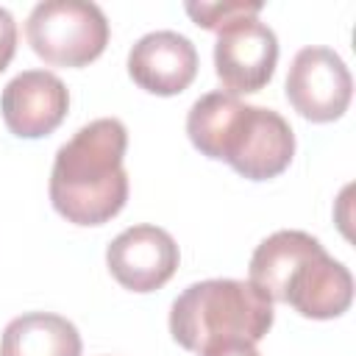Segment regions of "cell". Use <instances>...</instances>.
I'll return each mask as SVG.
<instances>
[{
	"mask_svg": "<svg viewBox=\"0 0 356 356\" xmlns=\"http://www.w3.org/2000/svg\"><path fill=\"white\" fill-rule=\"evenodd\" d=\"M186 134L203 156L225 161L248 181L281 175L295 156V134L278 111L248 106L222 89L192 103Z\"/></svg>",
	"mask_w": 356,
	"mask_h": 356,
	"instance_id": "cell-1",
	"label": "cell"
},
{
	"mask_svg": "<svg viewBox=\"0 0 356 356\" xmlns=\"http://www.w3.org/2000/svg\"><path fill=\"white\" fill-rule=\"evenodd\" d=\"M31 50L53 67H86L108 44V19L89 0H42L25 22Z\"/></svg>",
	"mask_w": 356,
	"mask_h": 356,
	"instance_id": "cell-4",
	"label": "cell"
},
{
	"mask_svg": "<svg viewBox=\"0 0 356 356\" xmlns=\"http://www.w3.org/2000/svg\"><path fill=\"white\" fill-rule=\"evenodd\" d=\"M273 300L250 281L209 278L189 284L170 306L172 339L200 353L217 339H248L259 342L273 328Z\"/></svg>",
	"mask_w": 356,
	"mask_h": 356,
	"instance_id": "cell-3",
	"label": "cell"
},
{
	"mask_svg": "<svg viewBox=\"0 0 356 356\" xmlns=\"http://www.w3.org/2000/svg\"><path fill=\"white\" fill-rule=\"evenodd\" d=\"M314 248H320V239L306 234V231H275L267 239L259 242V248L250 256L248 267V281L259 286L270 300H284V286L292 270L303 256H309Z\"/></svg>",
	"mask_w": 356,
	"mask_h": 356,
	"instance_id": "cell-12",
	"label": "cell"
},
{
	"mask_svg": "<svg viewBox=\"0 0 356 356\" xmlns=\"http://www.w3.org/2000/svg\"><path fill=\"white\" fill-rule=\"evenodd\" d=\"M353 300V275L350 270L325 253V248H314L309 256L298 261L284 286V300L298 314L312 320H334L350 309Z\"/></svg>",
	"mask_w": 356,
	"mask_h": 356,
	"instance_id": "cell-9",
	"label": "cell"
},
{
	"mask_svg": "<svg viewBox=\"0 0 356 356\" xmlns=\"http://www.w3.org/2000/svg\"><path fill=\"white\" fill-rule=\"evenodd\" d=\"M70 108V92L56 72L25 70L14 75L3 95L0 111L8 131L19 139H42L53 134Z\"/></svg>",
	"mask_w": 356,
	"mask_h": 356,
	"instance_id": "cell-8",
	"label": "cell"
},
{
	"mask_svg": "<svg viewBox=\"0 0 356 356\" xmlns=\"http://www.w3.org/2000/svg\"><path fill=\"white\" fill-rule=\"evenodd\" d=\"M128 75L150 95H178L197 75V50L178 31H153L128 53Z\"/></svg>",
	"mask_w": 356,
	"mask_h": 356,
	"instance_id": "cell-10",
	"label": "cell"
},
{
	"mask_svg": "<svg viewBox=\"0 0 356 356\" xmlns=\"http://www.w3.org/2000/svg\"><path fill=\"white\" fill-rule=\"evenodd\" d=\"M286 100L289 106L312 122L339 120L353 95V78L331 47L312 44L295 53L286 72Z\"/></svg>",
	"mask_w": 356,
	"mask_h": 356,
	"instance_id": "cell-5",
	"label": "cell"
},
{
	"mask_svg": "<svg viewBox=\"0 0 356 356\" xmlns=\"http://www.w3.org/2000/svg\"><path fill=\"white\" fill-rule=\"evenodd\" d=\"M181 253L175 239L159 225H131L106 248L108 273L131 292H153L178 270Z\"/></svg>",
	"mask_w": 356,
	"mask_h": 356,
	"instance_id": "cell-7",
	"label": "cell"
},
{
	"mask_svg": "<svg viewBox=\"0 0 356 356\" xmlns=\"http://www.w3.org/2000/svg\"><path fill=\"white\" fill-rule=\"evenodd\" d=\"M200 356H259V350H256V342L231 337V339L209 342V345L200 350Z\"/></svg>",
	"mask_w": 356,
	"mask_h": 356,
	"instance_id": "cell-15",
	"label": "cell"
},
{
	"mask_svg": "<svg viewBox=\"0 0 356 356\" xmlns=\"http://www.w3.org/2000/svg\"><path fill=\"white\" fill-rule=\"evenodd\" d=\"M17 53V22L8 8L0 6V72L11 64Z\"/></svg>",
	"mask_w": 356,
	"mask_h": 356,
	"instance_id": "cell-14",
	"label": "cell"
},
{
	"mask_svg": "<svg viewBox=\"0 0 356 356\" xmlns=\"http://www.w3.org/2000/svg\"><path fill=\"white\" fill-rule=\"evenodd\" d=\"M184 8L195 19V25H200L206 31H220L222 25H228L239 17H256L261 11V3H256V0H225V3L200 0V3H195V0H189V3H184Z\"/></svg>",
	"mask_w": 356,
	"mask_h": 356,
	"instance_id": "cell-13",
	"label": "cell"
},
{
	"mask_svg": "<svg viewBox=\"0 0 356 356\" xmlns=\"http://www.w3.org/2000/svg\"><path fill=\"white\" fill-rule=\"evenodd\" d=\"M128 131L117 117H100L78 128L56 153L50 170V203L75 225H103L128 200L122 167Z\"/></svg>",
	"mask_w": 356,
	"mask_h": 356,
	"instance_id": "cell-2",
	"label": "cell"
},
{
	"mask_svg": "<svg viewBox=\"0 0 356 356\" xmlns=\"http://www.w3.org/2000/svg\"><path fill=\"white\" fill-rule=\"evenodd\" d=\"M0 356H81V334L61 314L28 312L6 325Z\"/></svg>",
	"mask_w": 356,
	"mask_h": 356,
	"instance_id": "cell-11",
	"label": "cell"
},
{
	"mask_svg": "<svg viewBox=\"0 0 356 356\" xmlns=\"http://www.w3.org/2000/svg\"><path fill=\"white\" fill-rule=\"evenodd\" d=\"M278 64L275 31L256 19L239 17L217 31L214 72L228 95H250L270 83Z\"/></svg>",
	"mask_w": 356,
	"mask_h": 356,
	"instance_id": "cell-6",
	"label": "cell"
}]
</instances>
